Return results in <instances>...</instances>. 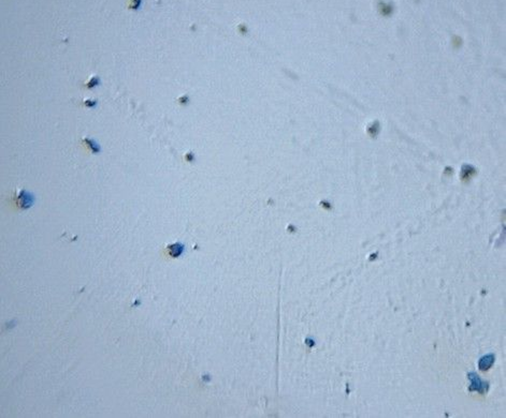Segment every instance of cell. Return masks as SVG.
<instances>
[{
    "instance_id": "1",
    "label": "cell",
    "mask_w": 506,
    "mask_h": 418,
    "mask_svg": "<svg viewBox=\"0 0 506 418\" xmlns=\"http://www.w3.org/2000/svg\"><path fill=\"white\" fill-rule=\"evenodd\" d=\"M14 201L16 207H19L20 209H27L32 206L35 197H33L29 192H27L25 190H19L16 191Z\"/></svg>"
}]
</instances>
